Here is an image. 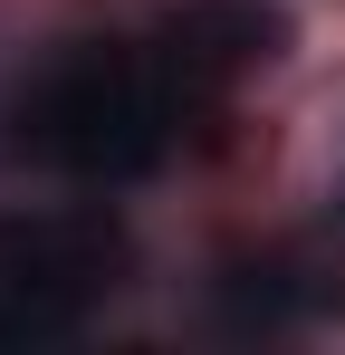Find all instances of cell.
<instances>
[{
    "label": "cell",
    "mask_w": 345,
    "mask_h": 355,
    "mask_svg": "<svg viewBox=\"0 0 345 355\" xmlns=\"http://www.w3.org/2000/svg\"><path fill=\"white\" fill-rule=\"evenodd\" d=\"M202 58L192 49H77L19 96V154L77 182H134L172 154V135L192 116Z\"/></svg>",
    "instance_id": "1"
},
{
    "label": "cell",
    "mask_w": 345,
    "mask_h": 355,
    "mask_svg": "<svg viewBox=\"0 0 345 355\" xmlns=\"http://www.w3.org/2000/svg\"><path fill=\"white\" fill-rule=\"evenodd\" d=\"M125 279V231L106 211H10L0 221V355L77 336Z\"/></svg>",
    "instance_id": "2"
}]
</instances>
